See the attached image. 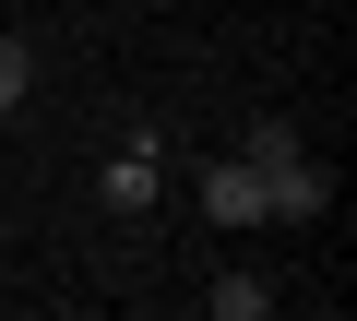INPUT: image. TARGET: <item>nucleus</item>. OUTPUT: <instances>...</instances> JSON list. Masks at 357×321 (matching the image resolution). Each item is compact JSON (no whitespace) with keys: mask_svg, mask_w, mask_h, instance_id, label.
<instances>
[{"mask_svg":"<svg viewBox=\"0 0 357 321\" xmlns=\"http://www.w3.org/2000/svg\"><path fill=\"white\" fill-rule=\"evenodd\" d=\"M24 84H36V48H24V36H0V119L24 107Z\"/></svg>","mask_w":357,"mask_h":321,"instance_id":"39448f33","label":"nucleus"},{"mask_svg":"<svg viewBox=\"0 0 357 321\" xmlns=\"http://www.w3.org/2000/svg\"><path fill=\"white\" fill-rule=\"evenodd\" d=\"M262 203H274V214H298V226H310V214H321V203H333V179H321V167H310V155H286V167H274V179H262Z\"/></svg>","mask_w":357,"mask_h":321,"instance_id":"f03ea898","label":"nucleus"},{"mask_svg":"<svg viewBox=\"0 0 357 321\" xmlns=\"http://www.w3.org/2000/svg\"><path fill=\"white\" fill-rule=\"evenodd\" d=\"M203 309H215V321H262L274 285H262V274H227V285H203Z\"/></svg>","mask_w":357,"mask_h":321,"instance_id":"7ed1b4c3","label":"nucleus"},{"mask_svg":"<svg viewBox=\"0 0 357 321\" xmlns=\"http://www.w3.org/2000/svg\"><path fill=\"white\" fill-rule=\"evenodd\" d=\"M96 191H107V203H119V214H143V203H155V155H119V167H107V179H96Z\"/></svg>","mask_w":357,"mask_h":321,"instance_id":"20e7f679","label":"nucleus"},{"mask_svg":"<svg viewBox=\"0 0 357 321\" xmlns=\"http://www.w3.org/2000/svg\"><path fill=\"white\" fill-rule=\"evenodd\" d=\"M238 155H250V167H262V179H274V167H286V155H310V143H298V131H286V119H262V131H250V143H238Z\"/></svg>","mask_w":357,"mask_h":321,"instance_id":"423d86ee","label":"nucleus"},{"mask_svg":"<svg viewBox=\"0 0 357 321\" xmlns=\"http://www.w3.org/2000/svg\"><path fill=\"white\" fill-rule=\"evenodd\" d=\"M203 214H215V226H262V214H274V203H262V167H250V155H227V167L203 179Z\"/></svg>","mask_w":357,"mask_h":321,"instance_id":"f257e3e1","label":"nucleus"}]
</instances>
